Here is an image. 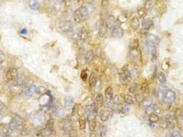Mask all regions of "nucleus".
<instances>
[{"mask_svg":"<svg viewBox=\"0 0 183 137\" xmlns=\"http://www.w3.org/2000/svg\"><path fill=\"white\" fill-rule=\"evenodd\" d=\"M90 11L88 6H83L76 9L73 13L74 21L77 24L84 22L89 19Z\"/></svg>","mask_w":183,"mask_h":137,"instance_id":"obj_1","label":"nucleus"},{"mask_svg":"<svg viewBox=\"0 0 183 137\" xmlns=\"http://www.w3.org/2000/svg\"><path fill=\"white\" fill-rule=\"evenodd\" d=\"M24 121L22 118L17 115L14 116V117L12 118L11 121L8 125V130L9 132H12L22 130L24 127Z\"/></svg>","mask_w":183,"mask_h":137,"instance_id":"obj_2","label":"nucleus"},{"mask_svg":"<svg viewBox=\"0 0 183 137\" xmlns=\"http://www.w3.org/2000/svg\"><path fill=\"white\" fill-rule=\"evenodd\" d=\"M132 80V75L128 69L122 71L119 75V80L122 85H128Z\"/></svg>","mask_w":183,"mask_h":137,"instance_id":"obj_3","label":"nucleus"},{"mask_svg":"<svg viewBox=\"0 0 183 137\" xmlns=\"http://www.w3.org/2000/svg\"><path fill=\"white\" fill-rule=\"evenodd\" d=\"M146 43L151 49L156 48V45L159 43V39L153 34H148L146 37Z\"/></svg>","mask_w":183,"mask_h":137,"instance_id":"obj_4","label":"nucleus"},{"mask_svg":"<svg viewBox=\"0 0 183 137\" xmlns=\"http://www.w3.org/2000/svg\"><path fill=\"white\" fill-rule=\"evenodd\" d=\"M176 99V94L173 91L167 90L163 96V101L166 104H171Z\"/></svg>","mask_w":183,"mask_h":137,"instance_id":"obj_5","label":"nucleus"},{"mask_svg":"<svg viewBox=\"0 0 183 137\" xmlns=\"http://www.w3.org/2000/svg\"><path fill=\"white\" fill-rule=\"evenodd\" d=\"M59 27L62 32L65 33L70 32L73 30V24L69 20L61 22L59 25Z\"/></svg>","mask_w":183,"mask_h":137,"instance_id":"obj_6","label":"nucleus"},{"mask_svg":"<svg viewBox=\"0 0 183 137\" xmlns=\"http://www.w3.org/2000/svg\"><path fill=\"white\" fill-rule=\"evenodd\" d=\"M18 75V71L16 68H10L8 70V71L6 72V79H7L8 81H14L17 78Z\"/></svg>","mask_w":183,"mask_h":137,"instance_id":"obj_7","label":"nucleus"},{"mask_svg":"<svg viewBox=\"0 0 183 137\" xmlns=\"http://www.w3.org/2000/svg\"><path fill=\"white\" fill-rule=\"evenodd\" d=\"M124 32L123 30L121 28V27L120 26V25H114V28H112V34L113 37L116 39H119L123 36Z\"/></svg>","mask_w":183,"mask_h":137,"instance_id":"obj_8","label":"nucleus"},{"mask_svg":"<svg viewBox=\"0 0 183 137\" xmlns=\"http://www.w3.org/2000/svg\"><path fill=\"white\" fill-rule=\"evenodd\" d=\"M74 103V98L72 96L68 95V96L65 97V98H64V108H65L66 110L69 111V110L71 109V108L73 107Z\"/></svg>","mask_w":183,"mask_h":137,"instance_id":"obj_9","label":"nucleus"},{"mask_svg":"<svg viewBox=\"0 0 183 137\" xmlns=\"http://www.w3.org/2000/svg\"><path fill=\"white\" fill-rule=\"evenodd\" d=\"M111 111L112 109L108 108L106 107V108H104L101 110V113H100V118L102 121H106L109 119L110 115H111Z\"/></svg>","mask_w":183,"mask_h":137,"instance_id":"obj_10","label":"nucleus"},{"mask_svg":"<svg viewBox=\"0 0 183 137\" xmlns=\"http://www.w3.org/2000/svg\"><path fill=\"white\" fill-rule=\"evenodd\" d=\"M107 30L108 28L107 26V24H106L105 21L103 20L101 21V25H100V28L99 30V36L100 38H103V37L105 36L107 32Z\"/></svg>","mask_w":183,"mask_h":137,"instance_id":"obj_11","label":"nucleus"},{"mask_svg":"<svg viewBox=\"0 0 183 137\" xmlns=\"http://www.w3.org/2000/svg\"><path fill=\"white\" fill-rule=\"evenodd\" d=\"M37 91V88L35 85H30V86H27L26 88L24 89L25 95L27 96H32V95L35 94V93Z\"/></svg>","mask_w":183,"mask_h":137,"instance_id":"obj_12","label":"nucleus"},{"mask_svg":"<svg viewBox=\"0 0 183 137\" xmlns=\"http://www.w3.org/2000/svg\"><path fill=\"white\" fill-rule=\"evenodd\" d=\"M79 39L82 42H86L88 39V32L85 27L81 29L79 32Z\"/></svg>","mask_w":183,"mask_h":137,"instance_id":"obj_13","label":"nucleus"},{"mask_svg":"<svg viewBox=\"0 0 183 137\" xmlns=\"http://www.w3.org/2000/svg\"><path fill=\"white\" fill-rule=\"evenodd\" d=\"M105 101H112L114 97V92L113 88L111 86H108L107 88L105 89Z\"/></svg>","mask_w":183,"mask_h":137,"instance_id":"obj_14","label":"nucleus"},{"mask_svg":"<svg viewBox=\"0 0 183 137\" xmlns=\"http://www.w3.org/2000/svg\"><path fill=\"white\" fill-rule=\"evenodd\" d=\"M23 88L22 85H18V84H14L13 86L10 87V92L13 95H19L22 92Z\"/></svg>","mask_w":183,"mask_h":137,"instance_id":"obj_15","label":"nucleus"},{"mask_svg":"<svg viewBox=\"0 0 183 137\" xmlns=\"http://www.w3.org/2000/svg\"><path fill=\"white\" fill-rule=\"evenodd\" d=\"M107 24V26L108 29H112V28H113L114 25L116 24V20L115 18H114V16H109L108 17H107L104 20Z\"/></svg>","mask_w":183,"mask_h":137,"instance_id":"obj_16","label":"nucleus"},{"mask_svg":"<svg viewBox=\"0 0 183 137\" xmlns=\"http://www.w3.org/2000/svg\"><path fill=\"white\" fill-rule=\"evenodd\" d=\"M157 112H159V108L157 107L156 105H153V106H147L145 108V113H146L147 115H150L153 113H156Z\"/></svg>","mask_w":183,"mask_h":137,"instance_id":"obj_17","label":"nucleus"},{"mask_svg":"<svg viewBox=\"0 0 183 137\" xmlns=\"http://www.w3.org/2000/svg\"><path fill=\"white\" fill-rule=\"evenodd\" d=\"M95 103L98 106V107L101 108L104 104V99L103 96L101 93H98L95 98Z\"/></svg>","mask_w":183,"mask_h":137,"instance_id":"obj_18","label":"nucleus"},{"mask_svg":"<svg viewBox=\"0 0 183 137\" xmlns=\"http://www.w3.org/2000/svg\"><path fill=\"white\" fill-rule=\"evenodd\" d=\"M28 6L33 10H37L40 7V4L37 0H29Z\"/></svg>","mask_w":183,"mask_h":137,"instance_id":"obj_19","label":"nucleus"},{"mask_svg":"<svg viewBox=\"0 0 183 137\" xmlns=\"http://www.w3.org/2000/svg\"><path fill=\"white\" fill-rule=\"evenodd\" d=\"M53 130L51 129L48 127H45L44 128H43L42 130L40 131V134L42 137H49L51 135L52 133H53Z\"/></svg>","mask_w":183,"mask_h":137,"instance_id":"obj_20","label":"nucleus"},{"mask_svg":"<svg viewBox=\"0 0 183 137\" xmlns=\"http://www.w3.org/2000/svg\"><path fill=\"white\" fill-rule=\"evenodd\" d=\"M139 25H140V23H139L138 18L137 16H134L130 22L131 28H132V30H136L138 28Z\"/></svg>","mask_w":183,"mask_h":137,"instance_id":"obj_21","label":"nucleus"},{"mask_svg":"<svg viewBox=\"0 0 183 137\" xmlns=\"http://www.w3.org/2000/svg\"><path fill=\"white\" fill-rule=\"evenodd\" d=\"M94 59V54L93 51L92 50L87 51L86 56H85V61H86V63H91V62L93 61Z\"/></svg>","mask_w":183,"mask_h":137,"instance_id":"obj_22","label":"nucleus"},{"mask_svg":"<svg viewBox=\"0 0 183 137\" xmlns=\"http://www.w3.org/2000/svg\"><path fill=\"white\" fill-rule=\"evenodd\" d=\"M139 45H140V43H139V41L138 39H132L130 41L129 47H130V50H136L138 48Z\"/></svg>","mask_w":183,"mask_h":137,"instance_id":"obj_23","label":"nucleus"},{"mask_svg":"<svg viewBox=\"0 0 183 137\" xmlns=\"http://www.w3.org/2000/svg\"><path fill=\"white\" fill-rule=\"evenodd\" d=\"M71 126H72V118L70 115H68L67 116V117L66 118L65 121H64L63 128H65V130H68L70 129Z\"/></svg>","mask_w":183,"mask_h":137,"instance_id":"obj_24","label":"nucleus"},{"mask_svg":"<svg viewBox=\"0 0 183 137\" xmlns=\"http://www.w3.org/2000/svg\"><path fill=\"white\" fill-rule=\"evenodd\" d=\"M137 12H138V15L140 19H145L147 14V10L144 7L138 8Z\"/></svg>","mask_w":183,"mask_h":137,"instance_id":"obj_25","label":"nucleus"},{"mask_svg":"<svg viewBox=\"0 0 183 137\" xmlns=\"http://www.w3.org/2000/svg\"><path fill=\"white\" fill-rule=\"evenodd\" d=\"M97 73L95 72H92L90 78H89V84H90V86H94V84L97 82Z\"/></svg>","mask_w":183,"mask_h":137,"instance_id":"obj_26","label":"nucleus"},{"mask_svg":"<svg viewBox=\"0 0 183 137\" xmlns=\"http://www.w3.org/2000/svg\"><path fill=\"white\" fill-rule=\"evenodd\" d=\"M145 96L144 93H139L135 95V99L138 103H142L145 100Z\"/></svg>","mask_w":183,"mask_h":137,"instance_id":"obj_27","label":"nucleus"},{"mask_svg":"<svg viewBox=\"0 0 183 137\" xmlns=\"http://www.w3.org/2000/svg\"><path fill=\"white\" fill-rule=\"evenodd\" d=\"M123 99H124V101L127 103V104L132 105L133 103H134V99H133L132 96H131L130 95H128V94L125 95L123 97Z\"/></svg>","mask_w":183,"mask_h":137,"instance_id":"obj_28","label":"nucleus"},{"mask_svg":"<svg viewBox=\"0 0 183 137\" xmlns=\"http://www.w3.org/2000/svg\"><path fill=\"white\" fill-rule=\"evenodd\" d=\"M152 24H153L152 21L149 19H144L142 21V26L143 28L145 29V30L149 29Z\"/></svg>","mask_w":183,"mask_h":137,"instance_id":"obj_29","label":"nucleus"},{"mask_svg":"<svg viewBox=\"0 0 183 137\" xmlns=\"http://www.w3.org/2000/svg\"><path fill=\"white\" fill-rule=\"evenodd\" d=\"M160 118L159 117V115L156 113H153L151 115H149V121L151 122V123H157L158 121H159Z\"/></svg>","mask_w":183,"mask_h":137,"instance_id":"obj_30","label":"nucleus"},{"mask_svg":"<svg viewBox=\"0 0 183 137\" xmlns=\"http://www.w3.org/2000/svg\"><path fill=\"white\" fill-rule=\"evenodd\" d=\"M16 84L22 85L24 84L25 82V76L23 74H19L17 78L16 79Z\"/></svg>","mask_w":183,"mask_h":137,"instance_id":"obj_31","label":"nucleus"},{"mask_svg":"<svg viewBox=\"0 0 183 137\" xmlns=\"http://www.w3.org/2000/svg\"><path fill=\"white\" fill-rule=\"evenodd\" d=\"M55 116L57 117H63L65 116V111L62 108H57L55 111Z\"/></svg>","mask_w":183,"mask_h":137,"instance_id":"obj_32","label":"nucleus"},{"mask_svg":"<svg viewBox=\"0 0 183 137\" xmlns=\"http://www.w3.org/2000/svg\"><path fill=\"white\" fill-rule=\"evenodd\" d=\"M157 60V52L156 48H153L151 49V61L152 63H155Z\"/></svg>","mask_w":183,"mask_h":137,"instance_id":"obj_33","label":"nucleus"},{"mask_svg":"<svg viewBox=\"0 0 183 137\" xmlns=\"http://www.w3.org/2000/svg\"><path fill=\"white\" fill-rule=\"evenodd\" d=\"M177 122L180 127H183V114L182 113H178L177 117H176Z\"/></svg>","mask_w":183,"mask_h":137,"instance_id":"obj_34","label":"nucleus"},{"mask_svg":"<svg viewBox=\"0 0 183 137\" xmlns=\"http://www.w3.org/2000/svg\"><path fill=\"white\" fill-rule=\"evenodd\" d=\"M89 127L91 131H94L96 127V121L94 119V117L92 118V119H89Z\"/></svg>","mask_w":183,"mask_h":137,"instance_id":"obj_35","label":"nucleus"},{"mask_svg":"<svg viewBox=\"0 0 183 137\" xmlns=\"http://www.w3.org/2000/svg\"><path fill=\"white\" fill-rule=\"evenodd\" d=\"M159 80L160 81V82L161 84H166V82H167V79H166V76L163 73L161 72L159 75Z\"/></svg>","mask_w":183,"mask_h":137,"instance_id":"obj_36","label":"nucleus"},{"mask_svg":"<svg viewBox=\"0 0 183 137\" xmlns=\"http://www.w3.org/2000/svg\"><path fill=\"white\" fill-rule=\"evenodd\" d=\"M151 103H152V99H151L150 97H147V98H145V100L143 101V106H144V107L145 108L149 106H151Z\"/></svg>","mask_w":183,"mask_h":137,"instance_id":"obj_37","label":"nucleus"},{"mask_svg":"<svg viewBox=\"0 0 183 137\" xmlns=\"http://www.w3.org/2000/svg\"><path fill=\"white\" fill-rule=\"evenodd\" d=\"M79 128L81 130H84L86 128V121L85 119H79Z\"/></svg>","mask_w":183,"mask_h":137,"instance_id":"obj_38","label":"nucleus"},{"mask_svg":"<svg viewBox=\"0 0 183 137\" xmlns=\"http://www.w3.org/2000/svg\"><path fill=\"white\" fill-rule=\"evenodd\" d=\"M151 6H152V1L151 0H146L144 4V8L147 10L151 9Z\"/></svg>","mask_w":183,"mask_h":137,"instance_id":"obj_39","label":"nucleus"},{"mask_svg":"<svg viewBox=\"0 0 183 137\" xmlns=\"http://www.w3.org/2000/svg\"><path fill=\"white\" fill-rule=\"evenodd\" d=\"M137 87H138V84H137L136 83H134V84H132V85H131V86L130 87V88H129V91H130V93H132V94L135 93V92L136 91Z\"/></svg>","mask_w":183,"mask_h":137,"instance_id":"obj_40","label":"nucleus"},{"mask_svg":"<svg viewBox=\"0 0 183 137\" xmlns=\"http://www.w3.org/2000/svg\"><path fill=\"white\" fill-rule=\"evenodd\" d=\"M147 90H148V84H147V82H143L140 86L141 92L145 93V92H147Z\"/></svg>","mask_w":183,"mask_h":137,"instance_id":"obj_41","label":"nucleus"},{"mask_svg":"<svg viewBox=\"0 0 183 137\" xmlns=\"http://www.w3.org/2000/svg\"><path fill=\"white\" fill-rule=\"evenodd\" d=\"M94 54L96 55V56L97 58H101L102 56V54H103V51H102V49L100 47H98L97 49H95Z\"/></svg>","mask_w":183,"mask_h":137,"instance_id":"obj_42","label":"nucleus"},{"mask_svg":"<svg viewBox=\"0 0 183 137\" xmlns=\"http://www.w3.org/2000/svg\"><path fill=\"white\" fill-rule=\"evenodd\" d=\"M81 78L83 81H86L88 79V73L86 70H83L81 73Z\"/></svg>","mask_w":183,"mask_h":137,"instance_id":"obj_43","label":"nucleus"},{"mask_svg":"<svg viewBox=\"0 0 183 137\" xmlns=\"http://www.w3.org/2000/svg\"><path fill=\"white\" fill-rule=\"evenodd\" d=\"M78 110H79V105L74 104L72 109V116H75L76 115V113H78Z\"/></svg>","mask_w":183,"mask_h":137,"instance_id":"obj_44","label":"nucleus"},{"mask_svg":"<svg viewBox=\"0 0 183 137\" xmlns=\"http://www.w3.org/2000/svg\"><path fill=\"white\" fill-rule=\"evenodd\" d=\"M159 91L160 93H161V94L163 95V97L164 96V95H165V93H166V91H167V87H166L165 85H164V84H162L161 86H160L159 87Z\"/></svg>","mask_w":183,"mask_h":137,"instance_id":"obj_45","label":"nucleus"},{"mask_svg":"<svg viewBox=\"0 0 183 137\" xmlns=\"http://www.w3.org/2000/svg\"><path fill=\"white\" fill-rule=\"evenodd\" d=\"M69 137H78L77 131L75 129H72L70 130Z\"/></svg>","mask_w":183,"mask_h":137,"instance_id":"obj_46","label":"nucleus"},{"mask_svg":"<svg viewBox=\"0 0 183 137\" xmlns=\"http://www.w3.org/2000/svg\"><path fill=\"white\" fill-rule=\"evenodd\" d=\"M46 126H47V127H48V128H51V129L53 130V128H54V119H53V118H50V119H49V120L47 122Z\"/></svg>","mask_w":183,"mask_h":137,"instance_id":"obj_47","label":"nucleus"},{"mask_svg":"<svg viewBox=\"0 0 183 137\" xmlns=\"http://www.w3.org/2000/svg\"><path fill=\"white\" fill-rule=\"evenodd\" d=\"M130 110V106H129V104L124 106L122 107V109H121V113L125 114L127 113H128Z\"/></svg>","mask_w":183,"mask_h":137,"instance_id":"obj_48","label":"nucleus"},{"mask_svg":"<svg viewBox=\"0 0 183 137\" xmlns=\"http://www.w3.org/2000/svg\"><path fill=\"white\" fill-rule=\"evenodd\" d=\"M112 101H113L114 104H118L120 101V97L118 95H114L113 97V99H112Z\"/></svg>","mask_w":183,"mask_h":137,"instance_id":"obj_49","label":"nucleus"},{"mask_svg":"<svg viewBox=\"0 0 183 137\" xmlns=\"http://www.w3.org/2000/svg\"><path fill=\"white\" fill-rule=\"evenodd\" d=\"M171 137H182V134L178 130H175V131H173L171 132Z\"/></svg>","mask_w":183,"mask_h":137,"instance_id":"obj_50","label":"nucleus"},{"mask_svg":"<svg viewBox=\"0 0 183 137\" xmlns=\"http://www.w3.org/2000/svg\"><path fill=\"white\" fill-rule=\"evenodd\" d=\"M4 60H5V55H4L3 51H0V65L3 63Z\"/></svg>","mask_w":183,"mask_h":137,"instance_id":"obj_51","label":"nucleus"},{"mask_svg":"<svg viewBox=\"0 0 183 137\" xmlns=\"http://www.w3.org/2000/svg\"><path fill=\"white\" fill-rule=\"evenodd\" d=\"M109 1H110V0H101L102 6H103V7L107 6L108 5V4H109Z\"/></svg>","mask_w":183,"mask_h":137,"instance_id":"obj_52","label":"nucleus"},{"mask_svg":"<svg viewBox=\"0 0 183 137\" xmlns=\"http://www.w3.org/2000/svg\"><path fill=\"white\" fill-rule=\"evenodd\" d=\"M6 109V106L1 102V101L0 100V111H3Z\"/></svg>","mask_w":183,"mask_h":137,"instance_id":"obj_53","label":"nucleus"},{"mask_svg":"<svg viewBox=\"0 0 183 137\" xmlns=\"http://www.w3.org/2000/svg\"><path fill=\"white\" fill-rule=\"evenodd\" d=\"M63 2L65 3V5L66 6H70L71 5L72 0H63Z\"/></svg>","mask_w":183,"mask_h":137,"instance_id":"obj_54","label":"nucleus"},{"mask_svg":"<svg viewBox=\"0 0 183 137\" xmlns=\"http://www.w3.org/2000/svg\"><path fill=\"white\" fill-rule=\"evenodd\" d=\"M20 33L22 34L26 35V34H28V30H27V29H26V28H23L20 30Z\"/></svg>","mask_w":183,"mask_h":137,"instance_id":"obj_55","label":"nucleus"},{"mask_svg":"<svg viewBox=\"0 0 183 137\" xmlns=\"http://www.w3.org/2000/svg\"><path fill=\"white\" fill-rule=\"evenodd\" d=\"M54 2H55V4H57V5L61 6L62 3L63 2V0H54Z\"/></svg>","mask_w":183,"mask_h":137,"instance_id":"obj_56","label":"nucleus"},{"mask_svg":"<svg viewBox=\"0 0 183 137\" xmlns=\"http://www.w3.org/2000/svg\"><path fill=\"white\" fill-rule=\"evenodd\" d=\"M155 68H156V69L154 70V71H153V75H152V77H151V80H154V79L156 78V77L157 68H156V67Z\"/></svg>","mask_w":183,"mask_h":137,"instance_id":"obj_57","label":"nucleus"},{"mask_svg":"<svg viewBox=\"0 0 183 137\" xmlns=\"http://www.w3.org/2000/svg\"><path fill=\"white\" fill-rule=\"evenodd\" d=\"M3 119V115H1V113H0V121H1V119Z\"/></svg>","mask_w":183,"mask_h":137,"instance_id":"obj_58","label":"nucleus"}]
</instances>
